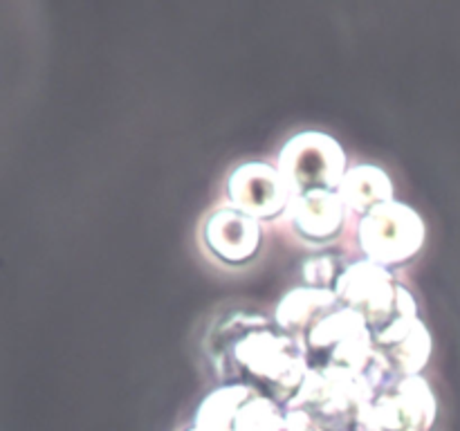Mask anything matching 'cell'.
Segmentation results:
<instances>
[{
	"label": "cell",
	"mask_w": 460,
	"mask_h": 431,
	"mask_svg": "<svg viewBox=\"0 0 460 431\" xmlns=\"http://www.w3.org/2000/svg\"><path fill=\"white\" fill-rule=\"evenodd\" d=\"M438 402L422 375L394 377L359 411L355 431H429Z\"/></svg>",
	"instance_id": "obj_5"
},
{
	"label": "cell",
	"mask_w": 460,
	"mask_h": 431,
	"mask_svg": "<svg viewBox=\"0 0 460 431\" xmlns=\"http://www.w3.org/2000/svg\"><path fill=\"white\" fill-rule=\"evenodd\" d=\"M286 422V407L256 391L234 418L232 431H281Z\"/></svg>",
	"instance_id": "obj_15"
},
{
	"label": "cell",
	"mask_w": 460,
	"mask_h": 431,
	"mask_svg": "<svg viewBox=\"0 0 460 431\" xmlns=\"http://www.w3.org/2000/svg\"><path fill=\"white\" fill-rule=\"evenodd\" d=\"M425 220L416 209L389 200L362 216L358 223V245L364 259L391 269L409 263L425 245Z\"/></svg>",
	"instance_id": "obj_3"
},
{
	"label": "cell",
	"mask_w": 460,
	"mask_h": 431,
	"mask_svg": "<svg viewBox=\"0 0 460 431\" xmlns=\"http://www.w3.org/2000/svg\"><path fill=\"white\" fill-rule=\"evenodd\" d=\"M340 299L332 290L299 286L288 292L277 305V326L305 346V337L317 321L340 308Z\"/></svg>",
	"instance_id": "obj_11"
},
{
	"label": "cell",
	"mask_w": 460,
	"mask_h": 431,
	"mask_svg": "<svg viewBox=\"0 0 460 431\" xmlns=\"http://www.w3.org/2000/svg\"><path fill=\"white\" fill-rule=\"evenodd\" d=\"M184 431H205V429H200V427L191 425V427H187V429H184Z\"/></svg>",
	"instance_id": "obj_18"
},
{
	"label": "cell",
	"mask_w": 460,
	"mask_h": 431,
	"mask_svg": "<svg viewBox=\"0 0 460 431\" xmlns=\"http://www.w3.org/2000/svg\"><path fill=\"white\" fill-rule=\"evenodd\" d=\"M211 362L225 384L252 386L288 407L308 373V350L263 314L234 312L209 339Z\"/></svg>",
	"instance_id": "obj_1"
},
{
	"label": "cell",
	"mask_w": 460,
	"mask_h": 431,
	"mask_svg": "<svg viewBox=\"0 0 460 431\" xmlns=\"http://www.w3.org/2000/svg\"><path fill=\"white\" fill-rule=\"evenodd\" d=\"M367 335H373L367 319L353 308L340 305L322 321L314 323L313 330L305 337V350H308V357H328L337 346Z\"/></svg>",
	"instance_id": "obj_13"
},
{
	"label": "cell",
	"mask_w": 460,
	"mask_h": 431,
	"mask_svg": "<svg viewBox=\"0 0 460 431\" xmlns=\"http://www.w3.org/2000/svg\"><path fill=\"white\" fill-rule=\"evenodd\" d=\"M337 193H340L346 209L359 214V218H362L376 207L394 200V182L380 166L358 164L346 171Z\"/></svg>",
	"instance_id": "obj_12"
},
{
	"label": "cell",
	"mask_w": 460,
	"mask_h": 431,
	"mask_svg": "<svg viewBox=\"0 0 460 431\" xmlns=\"http://www.w3.org/2000/svg\"><path fill=\"white\" fill-rule=\"evenodd\" d=\"M225 193L229 207L259 223L286 214L292 200L279 169L268 162H245L236 166L229 173Z\"/></svg>",
	"instance_id": "obj_7"
},
{
	"label": "cell",
	"mask_w": 460,
	"mask_h": 431,
	"mask_svg": "<svg viewBox=\"0 0 460 431\" xmlns=\"http://www.w3.org/2000/svg\"><path fill=\"white\" fill-rule=\"evenodd\" d=\"M254 393L256 389L241 384V382L218 386L211 393H207V398L198 404L191 425L200 427L205 431H232L238 409Z\"/></svg>",
	"instance_id": "obj_14"
},
{
	"label": "cell",
	"mask_w": 460,
	"mask_h": 431,
	"mask_svg": "<svg viewBox=\"0 0 460 431\" xmlns=\"http://www.w3.org/2000/svg\"><path fill=\"white\" fill-rule=\"evenodd\" d=\"M349 263L350 260L344 254H314L301 263V278L308 287L335 292L337 281Z\"/></svg>",
	"instance_id": "obj_16"
},
{
	"label": "cell",
	"mask_w": 460,
	"mask_h": 431,
	"mask_svg": "<svg viewBox=\"0 0 460 431\" xmlns=\"http://www.w3.org/2000/svg\"><path fill=\"white\" fill-rule=\"evenodd\" d=\"M346 211L337 191H308L292 198L286 214L296 236L313 245H326L344 232Z\"/></svg>",
	"instance_id": "obj_10"
},
{
	"label": "cell",
	"mask_w": 460,
	"mask_h": 431,
	"mask_svg": "<svg viewBox=\"0 0 460 431\" xmlns=\"http://www.w3.org/2000/svg\"><path fill=\"white\" fill-rule=\"evenodd\" d=\"M373 346L398 377L420 375L431 357V335L420 317H398L373 332Z\"/></svg>",
	"instance_id": "obj_9"
},
{
	"label": "cell",
	"mask_w": 460,
	"mask_h": 431,
	"mask_svg": "<svg viewBox=\"0 0 460 431\" xmlns=\"http://www.w3.org/2000/svg\"><path fill=\"white\" fill-rule=\"evenodd\" d=\"M281 431H323L313 418L301 409H286V422Z\"/></svg>",
	"instance_id": "obj_17"
},
{
	"label": "cell",
	"mask_w": 460,
	"mask_h": 431,
	"mask_svg": "<svg viewBox=\"0 0 460 431\" xmlns=\"http://www.w3.org/2000/svg\"><path fill=\"white\" fill-rule=\"evenodd\" d=\"M200 238L205 250L218 263L238 268V265L252 263L259 256L261 245H263V229L259 220L227 205L207 216Z\"/></svg>",
	"instance_id": "obj_8"
},
{
	"label": "cell",
	"mask_w": 460,
	"mask_h": 431,
	"mask_svg": "<svg viewBox=\"0 0 460 431\" xmlns=\"http://www.w3.org/2000/svg\"><path fill=\"white\" fill-rule=\"evenodd\" d=\"M277 169L290 198L308 191H337L349 171L340 142L317 130H305L288 139L279 153Z\"/></svg>",
	"instance_id": "obj_4"
},
{
	"label": "cell",
	"mask_w": 460,
	"mask_h": 431,
	"mask_svg": "<svg viewBox=\"0 0 460 431\" xmlns=\"http://www.w3.org/2000/svg\"><path fill=\"white\" fill-rule=\"evenodd\" d=\"M376 384L368 380L367 373L314 364L286 409H301L323 431H355L359 411L376 398Z\"/></svg>",
	"instance_id": "obj_2"
},
{
	"label": "cell",
	"mask_w": 460,
	"mask_h": 431,
	"mask_svg": "<svg viewBox=\"0 0 460 431\" xmlns=\"http://www.w3.org/2000/svg\"><path fill=\"white\" fill-rule=\"evenodd\" d=\"M400 290L402 283L395 281L394 272L368 259L350 260L335 286L340 303L362 314L373 332L402 317Z\"/></svg>",
	"instance_id": "obj_6"
}]
</instances>
